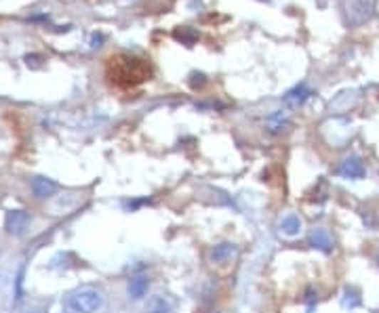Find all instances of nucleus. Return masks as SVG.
<instances>
[{
    "instance_id": "1",
    "label": "nucleus",
    "mask_w": 379,
    "mask_h": 313,
    "mask_svg": "<svg viewBox=\"0 0 379 313\" xmlns=\"http://www.w3.org/2000/svg\"><path fill=\"white\" fill-rule=\"evenodd\" d=\"M103 297L95 288H81L68 299V307L74 313H95L101 309Z\"/></svg>"
},
{
    "instance_id": "2",
    "label": "nucleus",
    "mask_w": 379,
    "mask_h": 313,
    "mask_svg": "<svg viewBox=\"0 0 379 313\" xmlns=\"http://www.w3.org/2000/svg\"><path fill=\"white\" fill-rule=\"evenodd\" d=\"M375 0H352L348 4V21L350 26H363L373 17Z\"/></svg>"
},
{
    "instance_id": "3",
    "label": "nucleus",
    "mask_w": 379,
    "mask_h": 313,
    "mask_svg": "<svg viewBox=\"0 0 379 313\" xmlns=\"http://www.w3.org/2000/svg\"><path fill=\"white\" fill-rule=\"evenodd\" d=\"M30 225V213L26 211H9L6 213V221H4V229L11 235H24L26 229Z\"/></svg>"
},
{
    "instance_id": "4",
    "label": "nucleus",
    "mask_w": 379,
    "mask_h": 313,
    "mask_svg": "<svg viewBox=\"0 0 379 313\" xmlns=\"http://www.w3.org/2000/svg\"><path fill=\"white\" fill-rule=\"evenodd\" d=\"M337 173H339L343 179H363V177L367 175V169H365V164H363L360 158L350 156V158H346V160L339 164Z\"/></svg>"
},
{
    "instance_id": "5",
    "label": "nucleus",
    "mask_w": 379,
    "mask_h": 313,
    "mask_svg": "<svg viewBox=\"0 0 379 313\" xmlns=\"http://www.w3.org/2000/svg\"><path fill=\"white\" fill-rule=\"evenodd\" d=\"M308 242H310V246L312 248H316V250H321V253H325V255H331L333 253V238L329 235V231L327 229H323V227H316V229H312L310 231V235H308Z\"/></svg>"
},
{
    "instance_id": "6",
    "label": "nucleus",
    "mask_w": 379,
    "mask_h": 313,
    "mask_svg": "<svg viewBox=\"0 0 379 313\" xmlns=\"http://www.w3.org/2000/svg\"><path fill=\"white\" fill-rule=\"evenodd\" d=\"M237 253H238L237 244H232V242H222V244L213 246V250H211L209 259H211V263L226 265L228 261H232V259L237 257Z\"/></svg>"
},
{
    "instance_id": "7",
    "label": "nucleus",
    "mask_w": 379,
    "mask_h": 313,
    "mask_svg": "<svg viewBox=\"0 0 379 313\" xmlns=\"http://www.w3.org/2000/svg\"><path fill=\"white\" fill-rule=\"evenodd\" d=\"M147 288H150V280L145 275H135L129 280V286H127V295L129 299L133 301H142L143 297L147 295Z\"/></svg>"
},
{
    "instance_id": "8",
    "label": "nucleus",
    "mask_w": 379,
    "mask_h": 313,
    "mask_svg": "<svg viewBox=\"0 0 379 313\" xmlns=\"http://www.w3.org/2000/svg\"><path fill=\"white\" fill-rule=\"evenodd\" d=\"M32 191H34L36 198L45 200V198H51L57 191V183L47 179V177H36V179H32Z\"/></svg>"
},
{
    "instance_id": "9",
    "label": "nucleus",
    "mask_w": 379,
    "mask_h": 313,
    "mask_svg": "<svg viewBox=\"0 0 379 313\" xmlns=\"http://www.w3.org/2000/svg\"><path fill=\"white\" fill-rule=\"evenodd\" d=\"M310 95H312V90L308 89L306 85H299V87L291 89L284 95V103L291 105V107H299V105H303L310 99Z\"/></svg>"
},
{
    "instance_id": "10",
    "label": "nucleus",
    "mask_w": 379,
    "mask_h": 313,
    "mask_svg": "<svg viewBox=\"0 0 379 313\" xmlns=\"http://www.w3.org/2000/svg\"><path fill=\"white\" fill-rule=\"evenodd\" d=\"M286 127H289V114H286L284 110L274 112V114L266 120V129H268V133L272 134H281Z\"/></svg>"
},
{
    "instance_id": "11",
    "label": "nucleus",
    "mask_w": 379,
    "mask_h": 313,
    "mask_svg": "<svg viewBox=\"0 0 379 313\" xmlns=\"http://www.w3.org/2000/svg\"><path fill=\"white\" fill-rule=\"evenodd\" d=\"M301 227H303V223H301V219L297 215H286L283 221H281V231H283L284 235H289V238L299 235Z\"/></svg>"
},
{
    "instance_id": "12",
    "label": "nucleus",
    "mask_w": 379,
    "mask_h": 313,
    "mask_svg": "<svg viewBox=\"0 0 379 313\" xmlns=\"http://www.w3.org/2000/svg\"><path fill=\"white\" fill-rule=\"evenodd\" d=\"M143 313H171V305L165 297H152Z\"/></svg>"
},
{
    "instance_id": "13",
    "label": "nucleus",
    "mask_w": 379,
    "mask_h": 313,
    "mask_svg": "<svg viewBox=\"0 0 379 313\" xmlns=\"http://www.w3.org/2000/svg\"><path fill=\"white\" fill-rule=\"evenodd\" d=\"M316 301H318V295H314V290H312V288H308V297H306V303H308V312H312V309H314Z\"/></svg>"
},
{
    "instance_id": "14",
    "label": "nucleus",
    "mask_w": 379,
    "mask_h": 313,
    "mask_svg": "<svg viewBox=\"0 0 379 313\" xmlns=\"http://www.w3.org/2000/svg\"><path fill=\"white\" fill-rule=\"evenodd\" d=\"M28 313H36V312H28Z\"/></svg>"
}]
</instances>
